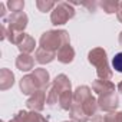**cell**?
Wrapping results in <instances>:
<instances>
[{"instance_id": "cell-1", "label": "cell", "mask_w": 122, "mask_h": 122, "mask_svg": "<svg viewBox=\"0 0 122 122\" xmlns=\"http://www.w3.org/2000/svg\"><path fill=\"white\" fill-rule=\"evenodd\" d=\"M98 99L92 95L89 86H78L73 92V102L71 108V119L73 122H88L98 111Z\"/></svg>"}, {"instance_id": "cell-9", "label": "cell", "mask_w": 122, "mask_h": 122, "mask_svg": "<svg viewBox=\"0 0 122 122\" xmlns=\"http://www.w3.org/2000/svg\"><path fill=\"white\" fill-rule=\"evenodd\" d=\"M47 119L45 116H42L39 112H35V111H30V112H26V111H19L9 122H46Z\"/></svg>"}, {"instance_id": "cell-21", "label": "cell", "mask_w": 122, "mask_h": 122, "mask_svg": "<svg viewBox=\"0 0 122 122\" xmlns=\"http://www.w3.org/2000/svg\"><path fill=\"white\" fill-rule=\"evenodd\" d=\"M112 66H113V69L116 72L122 73V52H119V53H116L113 56V59H112Z\"/></svg>"}, {"instance_id": "cell-23", "label": "cell", "mask_w": 122, "mask_h": 122, "mask_svg": "<svg viewBox=\"0 0 122 122\" xmlns=\"http://www.w3.org/2000/svg\"><path fill=\"white\" fill-rule=\"evenodd\" d=\"M116 16H118V20L122 23V2L119 3V9H118V12H116Z\"/></svg>"}, {"instance_id": "cell-12", "label": "cell", "mask_w": 122, "mask_h": 122, "mask_svg": "<svg viewBox=\"0 0 122 122\" xmlns=\"http://www.w3.org/2000/svg\"><path fill=\"white\" fill-rule=\"evenodd\" d=\"M16 68L22 72H29L35 68V59L30 55L20 53L16 59Z\"/></svg>"}, {"instance_id": "cell-17", "label": "cell", "mask_w": 122, "mask_h": 122, "mask_svg": "<svg viewBox=\"0 0 122 122\" xmlns=\"http://www.w3.org/2000/svg\"><path fill=\"white\" fill-rule=\"evenodd\" d=\"M17 47H19L20 53H26V55H29L30 52L35 50V47H36V40H35L30 35L26 33V36H25L23 40L17 45Z\"/></svg>"}, {"instance_id": "cell-7", "label": "cell", "mask_w": 122, "mask_h": 122, "mask_svg": "<svg viewBox=\"0 0 122 122\" xmlns=\"http://www.w3.org/2000/svg\"><path fill=\"white\" fill-rule=\"evenodd\" d=\"M27 15L25 12H20V13H12L9 16V19L6 20V27L9 32H25L26 26H27Z\"/></svg>"}, {"instance_id": "cell-27", "label": "cell", "mask_w": 122, "mask_h": 122, "mask_svg": "<svg viewBox=\"0 0 122 122\" xmlns=\"http://www.w3.org/2000/svg\"><path fill=\"white\" fill-rule=\"evenodd\" d=\"M65 122H73V121H65Z\"/></svg>"}, {"instance_id": "cell-10", "label": "cell", "mask_w": 122, "mask_h": 122, "mask_svg": "<svg viewBox=\"0 0 122 122\" xmlns=\"http://www.w3.org/2000/svg\"><path fill=\"white\" fill-rule=\"evenodd\" d=\"M20 91L25 95H30L32 96L35 92L43 91V89H40V86H39L37 81L33 78V75H26V76H23L20 79Z\"/></svg>"}, {"instance_id": "cell-16", "label": "cell", "mask_w": 122, "mask_h": 122, "mask_svg": "<svg viewBox=\"0 0 122 122\" xmlns=\"http://www.w3.org/2000/svg\"><path fill=\"white\" fill-rule=\"evenodd\" d=\"M35 57H36V62H39L40 65H46V63H50L52 60L56 57V53L55 52H49L43 47H37L36 52H35Z\"/></svg>"}, {"instance_id": "cell-3", "label": "cell", "mask_w": 122, "mask_h": 122, "mask_svg": "<svg viewBox=\"0 0 122 122\" xmlns=\"http://www.w3.org/2000/svg\"><path fill=\"white\" fill-rule=\"evenodd\" d=\"M65 43H71L69 33L66 30H47L40 36V40H39L40 47L49 52H55L56 55H57V50Z\"/></svg>"}, {"instance_id": "cell-18", "label": "cell", "mask_w": 122, "mask_h": 122, "mask_svg": "<svg viewBox=\"0 0 122 122\" xmlns=\"http://www.w3.org/2000/svg\"><path fill=\"white\" fill-rule=\"evenodd\" d=\"M99 6L102 7V10L108 15H112L115 12H118L119 9V2H116V0H102V2H99Z\"/></svg>"}, {"instance_id": "cell-24", "label": "cell", "mask_w": 122, "mask_h": 122, "mask_svg": "<svg viewBox=\"0 0 122 122\" xmlns=\"http://www.w3.org/2000/svg\"><path fill=\"white\" fill-rule=\"evenodd\" d=\"M5 15H6V5L0 3V17H3Z\"/></svg>"}, {"instance_id": "cell-5", "label": "cell", "mask_w": 122, "mask_h": 122, "mask_svg": "<svg viewBox=\"0 0 122 122\" xmlns=\"http://www.w3.org/2000/svg\"><path fill=\"white\" fill-rule=\"evenodd\" d=\"M73 17H75V9L68 2H60V3H57L56 7L52 10V15H50L52 25H55V26L65 25L66 22H69Z\"/></svg>"}, {"instance_id": "cell-4", "label": "cell", "mask_w": 122, "mask_h": 122, "mask_svg": "<svg viewBox=\"0 0 122 122\" xmlns=\"http://www.w3.org/2000/svg\"><path fill=\"white\" fill-rule=\"evenodd\" d=\"M66 91H72V85H71V81L69 78L65 75V73H60L57 75L53 82H52V86L49 89V93H47V99L46 102L49 105H55V103H59V98L63 92Z\"/></svg>"}, {"instance_id": "cell-2", "label": "cell", "mask_w": 122, "mask_h": 122, "mask_svg": "<svg viewBox=\"0 0 122 122\" xmlns=\"http://www.w3.org/2000/svg\"><path fill=\"white\" fill-rule=\"evenodd\" d=\"M88 60L89 63L95 66L96 69V75L99 76V79H111L112 78V69L109 68L108 63V56H106V50L103 47H95L88 53Z\"/></svg>"}, {"instance_id": "cell-20", "label": "cell", "mask_w": 122, "mask_h": 122, "mask_svg": "<svg viewBox=\"0 0 122 122\" xmlns=\"http://www.w3.org/2000/svg\"><path fill=\"white\" fill-rule=\"evenodd\" d=\"M6 6H7L13 13H20V12H23L25 2H23V0H9Z\"/></svg>"}, {"instance_id": "cell-13", "label": "cell", "mask_w": 122, "mask_h": 122, "mask_svg": "<svg viewBox=\"0 0 122 122\" xmlns=\"http://www.w3.org/2000/svg\"><path fill=\"white\" fill-rule=\"evenodd\" d=\"M92 89L93 92H96L98 95H103L108 92H113L115 91V85L111 81H105V79H96L92 83Z\"/></svg>"}, {"instance_id": "cell-25", "label": "cell", "mask_w": 122, "mask_h": 122, "mask_svg": "<svg viewBox=\"0 0 122 122\" xmlns=\"http://www.w3.org/2000/svg\"><path fill=\"white\" fill-rule=\"evenodd\" d=\"M118 91H119V92H122V82H119V83H118Z\"/></svg>"}, {"instance_id": "cell-28", "label": "cell", "mask_w": 122, "mask_h": 122, "mask_svg": "<svg viewBox=\"0 0 122 122\" xmlns=\"http://www.w3.org/2000/svg\"><path fill=\"white\" fill-rule=\"evenodd\" d=\"M121 119H122V112H121Z\"/></svg>"}, {"instance_id": "cell-22", "label": "cell", "mask_w": 122, "mask_h": 122, "mask_svg": "<svg viewBox=\"0 0 122 122\" xmlns=\"http://www.w3.org/2000/svg\"><path fill=\"white\" fill-rule=\"evenodd\" d=\"M82 5H83L85 7H88L91 12H95V10H96V5H98V3H96V2H85V3H82Z\"/></svg>"}, {"instance_id": "cell-8", "label": "cell", "mask_w": 122, "mask_h": 122, "mask_svg": "<svg viewBox=\"0 0 122 122\" xmlns=\"http://www.w3.org/2000/svg\"><path fill=\"white\" fill-rule=\"evenodd\" d=\"M46 91H37L35 92L27 101H26V106L30 109V111H35V112H40L43 111L45 108V101H46Z\"/></svg>"}, {"instance_id": "cell-19", "label": "cell", "mask_w": 122, "mask_h": 122, "mask_svg": "<svg viewBox=\"0 0 122 122\" xmlns=\"http://www.w3.org/2000/svg\"><path fill=\"white\" fill-rule=\"evenodd\" d=\"M56 5H57V3L52 2V0H47V2H46V0H37V2H36V7H37L40 12H43V13H46V12L55 9Z\"/></svg>"}, {"instance_id": "cell-6", "label": "cell", "mask_w": 122, "mask_h": 122, "mask_svg": "<svg viewBox=\"0 0 122 122\" xmlns=\"http://www.w3.org/2000/svg\"><path fill=\"white\" fill-rule=\"evenodd\" d=\"M118 105H119V98H118V93L115 91L103 93V95H98V106L101 111L111 113V112L116 111Z\"/></svg>"}, {"instance_id": "cell-26", "label": "cell", "mask_w": 122, "mask_h": 122, "mask_svg": "<svg viewBox=\"0 0 122 122\" xmlns=\"http://www.w3.org/2000/svg\"><path fill=\"white\" fill-rule=\"evenodd\" d=\"M119 45H121V46H122V32H121V33H119Z\"/></svg>"}, {"instance_id": "cell-11", "label": "cell", "mask_w": 122, "mask_h": 122, "mask_svg": "<svg viewBox=\"0 0 122 122\" xmlns=\"http://www.w3.org/2000/svg\"><path fill=\"white\" fill-rule=\"evenodd\" d=\"M56 57H57V60H59L60 63H65V65L73 62V59H75V50L71 46V43H65L62 47H60L57 50Z\"/></svg>"}, {"instance_id": "cell-14", "label": "cell", "mask_w": 122, "mask_h": 122, "mask_svg": "<svg viewBox=\"0 0 122 122\" xmlns=\"http://www.w3.org/2000/svg\"><path fill=\"white\" fill-rule=\"evenodd\" d=\"M15 83V75L12 71L3 68L0 71V89L2 91H7L9 88H12Z\"/></svg>"}, {"instance_id": "cell-29", "label": "cell", "mask_w": 122, "mask_h": 122, "mask_svg": "<svg viewBox=\"0 0 122 122\" xmlns=\"http://www.w3.org/2000/svg\"><path fill=\"white\" fill-rule=\"evenodd\" d=\"M46 122H49V121H46Z\"/></svg>"}, {"instance_id": "cell-15", "label": "cell", "mask_w": 122, "mask_h": 122, "mask_svg": "<svg viewBox=\"0 0 122 122\" xmlns=\"http://www.w3.org/2000/svg\"><path fill=\"white\" fill-rule=\"evenodd\" d=\"M33 78L37 81V83H39V86H40V89H43V91H46L47 89V86H49V81H50V76H49V72L46 71V69H43V68H37V69H35L33 71Z\"/></svg>"}]
</instances>
